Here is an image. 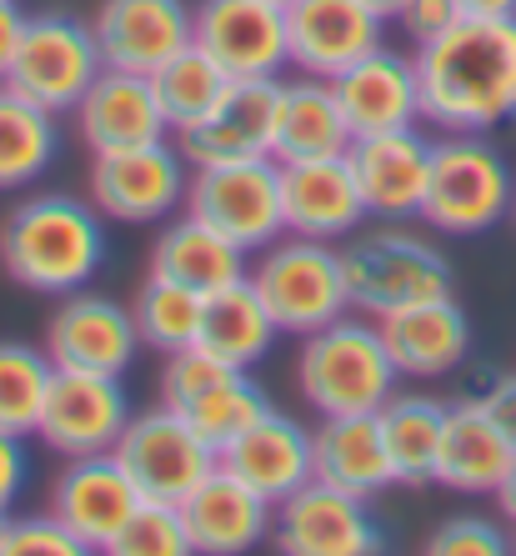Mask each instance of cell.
Listing matches in <instances>:
<instances>
[{
	"label": "cell",
	"instance_id": "12",
	"mask_svg": "<svg viewBox=\"0 0 516 556\" xmlns=\"http://www.w3.org/2000/svg\"><path fill=\"white\" fill-rule=\"evenodd\" d=\"M130 396L121 376L101 371H61L55 366L46 412H40L36 437L61 456H96L116 452L121 431L130 427Z\"/></svg>",
	"mask_w": 516,
	"mask_h": 556
},
{
	"label": "cell",
	"instance_id": "21",
	"mask_svg": "<svg viewBox=\"0 0 516 556\" xmlns=\"http://www.w3.org/2000/svg\"><path fill=\"white\" fill-rule=\"evenodd\" d=\"M331 86H336V101L347 111V126L356 141L421 121V76H416V55L391 51L387 40H381L376 51H366L356 65H347Z\"/></svg>",
	"mask_w": 516,
	"mask_h": 556
},
{
	"label": "cell",
	"instance_id": "48",
	"mask_svg": "<svg viewBox=\"0 0 516 556\" xmlns=\"http://www.w3.org/2000/svg\"><path fill=\"white\" fill-rule=\"evenodd\" d=\"M5 531H11V511H0V552H5Z\"/></svg>",
	"mask_w": 516,
	"mask_h": 556
},
{
	"label": "cell",
	"instance_id": "46",
	"mask_svg": "<svg viewBox=\"0 0 516 556\" xmlns=\"http://www.w3.org/2000/svg\"><path fill=\"white\" fill-rule=\"evenodd\" d=\"M466 15H516V0H462Z\"/></svg>",
	"mask_w": 516,
	"mask_h": 556
},
{
	"label": "cell",
	"instance_id": "51",
	"mask_svg": "<svg viewBox=\"0 0 516 556\" xmlns=\"http://www.w3.org/2000/svg\"><path fill=\"white\" fill-rule=\"evenodd\" d=\"M512 546H516V542H512Z\"/></svg>",
	"mask_w": 516,
	"mask_h": 556
},
{
	"label": "cell",
	"instance_id": "2",
	"mask_svg": "<svg viewBox=\"0 0 516 556\" xmlns=\"http://www.w3.org/2000/svg\"><path fill=\"white\" fill-rule=\"evenodd\" d=\"M0 266L40 296H71L105 266V216L76 195H26L0 220Z\"/></svg>",
	"mask_w": 516,
	"mask_h": 556
},
{
	"label": "cell",
	"instance_id": "42",
	"mask_svg": "<svg viewBox=\"0 0 516 556\" xmlns=\"http://www.w3.org/2000/svg\"><path fill=\"white\" fill-rule=\"evenodd\" d=\"M26 481H30L26 437H15V431H0V511H11L15 496L26 492Z\"/></svg>",
	"mask_w": 516,
	"mask_h": 556
},
{
	"label": "cell",
	"instance_id": "10",
	"mask_svg": "<svg viewBox=\"0 0 516 556\" xmlns=\"http://www.w3.org/2000/svg\"><path fill=\"white\" fill-rule=\"evenodd\" d=\"M116 456L130 471V481L141 486V496L176 506L221 466L216 446L186 421V412H176L166 402L130 416V427L116 441Z\"/></svg>",
	"mask_w": 516,
	"mask_h": 556
},
{
	"label": "cell",
	"instance_id": "15",
	"mask_svg": "<svg viewBox=\"0 0 516 556\" xmlns=\"http://www.w3.org/2000/svg\"><path fill=\"white\" fill-rule=\"evenodd\" d=\"M136 351H141L136 316L101 291H71L46 321V356L61 371L126 376Z\"/></svg>",
	"mask_w": 516,
	"mask_h": 556
},
{
	"label": "cell",
	"instance_id": "29",
	"mask_svg": "<svg viewBox=\"0 0 516 556\" xmlns=\"http://www.w3.org/2000/svg\"><path fill=\"white\" fill-rule=\"evenodd\" d=\"M151 271L211 296L221 286L241 281L251 266H246V251L236 241H226L216 226H206L201 216L186 211V216L161 226V236H155V247H151Z\"/></svg>",
	"mask_w": 516,
	"mask_h": 556
},
{
	"label": "cell",
	"instance_id": "49",
	"mask_svg": "<svg viewBox=\"0 0 516 556\" xmlns=\"http://www.w3.org/2000/svg\"><path fill=\"white\" fill-rule=\"evenodd\" d=\"M272 5H281V11H286V5H291V0H272Z\"/></svg>",
	"mask_w": 516,
	"mask_h": 556
},
{
	"label": "cell",
	"instance_id": "26",
	"mask_svg": "<svg viewBox=\"0 0 516 556\" xmlns=\"http://www.w3.org/2000/svg\"><path fill=\"white\" fill-rule=\"evenodd\" d=\"M311 477L331 481L351 496H381L387 486H397L391 471L387 441L372 416H322V427L311 431Z\"/></svg>",
	"mask_w": 516,
	"mask_h": 556
},
{
	"label": "cell",
	"instance_id": "22",
	"mask_svg": "<svg viewBox=\"0 0 516 556\" xmlns=\"http://www.w3.org/2000/svg\"><path fill=\"white\" fill-rule=\"evenodd\" d=\"M71 116H76V130H80V141L91 146V155L166 141V130H171L166 111L155 101L151 76L116 71V65H105L101 76L91 80V91L80 96V105Z\"/></svg>",
	"mask_w": 516,
	"mask_h": 556
},
{
	"label": "cell",
	"instance_id": "33",
	"mask_svg": "<svg viewBox=\"0 0 516 556\" xmlns=\"http://www.w3.org/2000/svg\"><path fill=\"white\" fill-rule=\"evenodd\" d=\"M201 306H206L201 291L151 271L146 286L136 291V301H130L141 346L161 351V356H171V351H181V346H196V337H201Z\"/></svg>",
	"mask_w": 516,
	"mask_h": 556
},
{
	"label": "cell",
	"instance_id": "40",
	"mask_svg": "<svg viewBox=\"0 0 516 556\" xmlns=\"http://www.w3.org/2000/svg\"><path fill=\"white\" fill-rule=\"evenodd\" d=\"M0 556H86V552H80V542L61 527L55 511H40V517H11L5 552Z\"/></svg>",
	"mask_w": 516,
	"mask_h": 556
},
{
	"label": "cell",
	"instance_id": "3",
	"mask_svg": "<svg viewBox=\"0 0 516 556\" xmlns=\"http://www.w3.org/2000/svg\"><path fill=\"white\" fill-rule=\"evenodd\" d=\"M397 381L401 371L381 341V326L362 311H347L301 337L297 387L316 416H372L391 402Z\"/></svg>",
	"mask_w": 516,
	"mask_h": 556
},
{
	"label": "cell",
	"instance_id": "19",
	"mask_svg": "<svg viewBox=\"0 0 516 556\" xmlns=\"http://www.w3.org/2000/svg\"><path fill=\"white\" fill-rule=\"evenodd\" d=\"M281 211L286 231L311 241H347L362 231L366 201L347 155H311V161H281Z\"/></svg>",
	"mask_w": 516,
	"mask_h": 556
},
{
	"label": "cell",
	"instance_id": "44",
	"mask_svg": "<svg viewBox=\"0 0 516 556\" xmlns=\"http://www.w3.org/2000/svg\"><path fill=\"white\" fill-rule=\"evenodd\" d=\"M21 30H26V11L15 0H0V80L15 61V46H21Z\"/></svg>",
	"mask_w": 516,
	"mask_h": 556
},
{
	"label": "cell",
	"instance_id": "23",
	"mask_svg": "<svg viewBox=\"0 0 516 556\" xmlns=\"http://www.w3.org/2000/svg\"><path fill=\"white\" fill-rule=\"evenodd\" d=\"M381 341H387L391 362L401 376L416 381H437L466 366L471 356V321L456 306V296H431L416 306H401L391 316H381Z\"/></svg>",
	"mask_w": 516,
	"mask_h": 556
},
{
	"label": "cell",
	"instance_id": "25",
	"mask_svg": "<svg viewBox=\"0 0 516 556\" xmlns=\"http://www.w3.org/2000/svg\"><path fill=\"white\" fill-rule=\"evenodd\" d=\"M221 466L276 506L297 492V486L311 481V431L301 427L297 416H286L272 406L256 427H246L241 437L221 452Z\"/></svg>",
	"mask_w": 516,
	"mask_h": 556
},
{
	"label": "cell",
	"instance_id": "5",
	"mask_svg": "<svg viewBox=\"0 0 516 556\" xmlns=\"http://www.w3.org/2000/svg\"><path fill=\"white\" fill-rule=\"evenodd\" d=\"M516 176L487 130H446L431 141V181L421 220L441 236H481L512 216Z\"/></svg>",
	"mask_w": 516,
	"mask_h": 556
},
{
	"label": "cell",
	"instance_id": "31",
	"mask_svg": "<svg viewBox=\"0 0 516 556\" xmlns=\"http://www.w3.org/2000/svg\"><path fill=\"white\" fill-rule=\"evenodd\" d=\"M446 412L452 406L437 396H416V391H391V402L376 412V427L387 441L397 486H426L437 481V456H441V431H446Z\"/></svg>",
	"mask_w": 516,
	"mask_h": 556
},
{
	"label": "cell",
	"instance_id": "27",
	"mask_svg": "<svg viewBox=\"0 0 516 556\" xmlns=\"http://www.w3.org/2000/svg\"><path fill=\"white\" fill-rule=\"evenodd\" d=\"M347 111L336 101V86L322 76L281 80L276 91V126L272 155L276 161H311V155H347L351 151Z\"/></svg>",
	"mask_w": 516,
	"mask_h": 556
},
{
	"label": "cell",
	"instance_id": "24",
	"mask_svg": "<svg viewBox=\"0 0 516 556\" xmlns=\"http://www.w3.org/2000/svg\"><path fill=\"white\" fill-rule=\"evenodd\" d=\"M272 511L266 496H256L241 477L216 466L201 486L181 502L186 531H191L196 556H246L272 536Z\"/></svg>",
	"mask_w": 516,
	"mask_h": 556
},
{
	"label": "cell",
	"instance_id": "16",
	"mask_svg": "<svg viewBox=\"0 0 516 556\" xmlns=\"http://www.w3.org/2000/svg\"><path fill=\"white\" fill-rule=\"evenodd\" d=\"M91 30L105 65L155 76L196 40V11L186 0H101Z\"/></svg>",
	"mask_w": 516,
	"mask_h": 556
},
{
	"label": "cell",
	"instance_id": "35",
	"mask_svg": "<svg viewBox=\"0 0 516 556\" xmlns=\"http://www.w3.org/2000/svg\"><path fill=\"white\" fill-rule=\"evenodd\" d=\"M51 356L26 341H0V431L15 437H36L40 412H46V391H51Z\"/></svg>",
	"mask_w": 516,
	"mask_h": 556
},
{
	"label": "cell",
	"instance_id": "9",
	"mask_svg": "<svg viewBox=\"0 0 516 556\" xmlns=\"http://www.w3.org/2000/svg\"><path fill=\"white\" fill-rule=\"evenodd\" d=\"M186 186H191V166H186L181 146L171 141L91 155V206L121 226L171 220L186 206Z\"/></svg>",
	"mask_w": 516,
	"mask_h": 556
},
{
	"label": "cell",
	"instance_id": "11",
	"mask_svg": "<svg viewBox=\"0 0 516 556\" xmlns=\"http://www.w3.org/2000/svg\"><path fill=\"white\" fill-rule=\"evenodd\" d=\"M272 542L286 556H372L387 546V536L366 511V496L311 477L286 502H276Z\"/></svg>",
	"mask_w": 516,
	"mask_h": 556
},
{
	"label": "cell",
	"instance_id": "18",
	"mask_svg": "<svg viewBox=\"0 0 516 556\" xmlns=\"http://www.w3.org/2000/svg\"><path fill=\"white\" fill-rule=\"evenodd\" d=\"M381 36H387V21L362 0H291L286 5V40L301 76L336 80L347 65L376 51Z\"/></svg>",
	"mask_w": 516,
	"mask_h": 556
},
{
	"label": "cell",
	"instance_id": "43",
	"mask_svg": "<svg viewBox=\"0 0 516 556\" xmlns=\"http://www.w3.org/2000/svg\"><path fill=\"white\" fill-rule=\"evenodd\" d=\"M471 406H481V412L496 421V431H502V437L516 446V376H502V371H496V376H491V387L481 391Z\"/></svg>",
	"mask_w": 516,
	"mask_h": 556
},
{
	"label": "cell",
	"instance_id": "50",
	"mask_svg": "<svg viewBox=\"0 0 516 556\" xmlns=\"http://www.w3.org/2000/svg\"><path fill=\"white\" fill-rule=\"evenodd\" d=\"M512 220H516V191H512Z\"/></svg>",
	"mask_w": 516,
	"mask_h": 556
},
{
	"label": "cell",
	"instance_id": "8",
	"mask_svg": "<svg viewBox=\"0 0 516 556\" xmlns=\"http://www.w3.org/2000/svg\"><path fill=\"white\" fill-rule=\"evenodd\" d=\"M186 211L216 226L226 241L256 256L286 236L281 211V161L256 155V161H226V166H196L186 186Z\"/></svg>",
	"mask_w": 516,
	"mask_h": 556
},
{
	"label": "cell",
	"instance_id": "38",
	"mask_svg": "<svg viewBox=\"0 0 516 556\" xmlns=\"http://www.w3.org/2000/svg\"><path fill=\"white\" fill-rule=\"evenodd\" d=\"M231 371H236V366L216 362L206 346L171 351V356H161V402L176 406V412H186L201 391H211L221 376H231Z\"/></svg>",
	"mask_w": 516,
	"mask_h": 556
},
{
	"label": "cell",
	"instance_id": "36",
	"mask_svg": "<svg viewBox=\"0 0 516 556\" xmlns=\"http://www.w3.org/2000/svg\"><path fill=\"white\" fill-rule=\"evenodd\" d=\"M266 412H272V396L251 381V371H231L186 406V421H191L216 452H226V446H231L246 427H256Z\"/></svg>",
	"mask_w": 516,
	"mask_h": 556
},
{
	"label": "cell",
	"instance_id": "30",
	"mask_svg": "<svg viewBox=\"0 0 516 556\" xmlns=\"http://www.w3.org/2000/svg\"><path fill=\"white\" fill-rule=\"evenodd\" d=\"M276 337H281V326L272 321V311L256 296L251 276H241V281L221 286V291L206 296L196 346H206L216 362L236 366V371H251V366H261L272 356Z\"/></svg>",
	"mask_w": 516,
	"mask_h": 556
},
{
	"label": "cell",
	"instance_id": "45",
	"mask_svg": "<svg viewBox=\"0 0 516 556\" xmlns=\"http://www.w3.org/2000/svg\"><path fill=\"white\" fill-rule=\"evenodd\" d=\"M491 496H496V506H502V517L516 527V456H512V466H506L502 486H496V492H491Z\"/></svg>",
	"mask_w": 516,
	"mask_h": 556
},
{
	"label": "cell",
	"instance_id": "6",
	"mask_svg": "<svg viewBox=\"0 0 516 556\" xmlns=\"http://www.w3.org/2000/svg\"><path fill=\"white\" fill-rule=\"evenodd\" d=\"M246 276L256 286V296L266 301L272 321L281 326V337H311V331H322L326 321L351 311L341 247H331V241L286 231L281 241L256 251Z\"/></svg>",
	"mask_w": 516,
	"mask_h": 556
},
{
	"label": "cell",
	"instance_id": "37",
	"mask_svg": "<svg viewBox=\"0 0 516 556\" xmlns=\"http://www.w3.org/2000/svg\"><path fill=\"white\" fill-rule=\"evenodd\" d=\"M111 556H191V531H186L181 506L141 496V506L130 511V521L111 542Z\"/></svg>",
	"mask_w": 516,
	"mask_h": 556
},
{
	"label": "cell",
	"instance_id": "47",
	"mask_svg": "<svg viewBox=\"0 0 516 556\" xmlns=\"http://www.w3.org/2000/svg\"><path fill=\"white\" fill-rule=\"evenodd\" d=\"M362 5H372V11L381 15V21H397V15L406 11V0H362Z\"/></svg>",
	"mask_w": 516,
	"mask_h": 556
},
{
	"label": "cell",
	"instance_id": "1",
	"mask_svg": "<svg viewBox=\"0 0 516 556\" xmlns=\"http://www.w3.org/2000/svg\"><path fill=\"white\" fill-rule=\"evenodd\" d=\"M421 121L441 130H491L516 121V15H462L416 46Z\"/></svg>",
	"mask_w": 516,
	"mask_h": 556
},
{
	"label": "cell",
	"instance_id": "20",
	"mask_svg": "<svg viewBox=\"0 0 516 556\" xmlns=\"http://www.w3.org/2000/svg\"><path fill=\"white\" fill-rule=\"evenodd\" d=\"M356 186H362L366 216L376 220H412L426 206V181H431V141L416 126L362 136L347 151Z\"/></svg>",
	"mask_w": 516,
	"mask_h": 556
},
{
	"label": "cell",
	"instance_id": "13",
	"mask_svg": "<svg viewBox=\"0 0 516 556\" xmlns=\"http://www.w3.org/2000/svg\"><path fill=\"white\" fill-rule=\"evenodd\" d=\"M196 46L231 80H281L291 65L286 11L272 0H201Z\"/></svg>",
	"mask_w": 516,
	"mask_h": 556
},
{
	"label": "cell",
	"instance_id": "34",
	"mask_svg": "<svg viewBox=\"0 0 516 556\" xmlns=\"http://www.w3.org/2000/svg\"><path fill=\"white\" fill-rule=\"evenodd\" d=\"M151 86H155V101L166 111L171 130H181V126H191V121H201L211 105L221 101V91L231 86V76L191 40L181 55H171V61L155 71Z\"/></svg>",
	"mask_w": 516,
	"mask_h": 556
},
{
	"label": "cell",
	"instance_id": "41",
	"mask_svg": "<svg viewBox=\"0 0 516 556\" xmlns=\"http://www.w3.org/2000/svg\"><path fill=\"white\" fill-rule=\"evenodd\" d=\"M462 15H466L462 0H406V11L397 15V26L412 36V46H426V40L446 36Z\"/></svg>",
	"mask_w": 516,
	"mask_h": 556
},
{
	"label": "cell",
	"instance_id": "17",
	"mask_svg": "<svg viewBox=\"0 0 516 556\" xmlns=\"http://www.w3.org/2000/svg\"><path fill=\"white\" fill-rule=\"evenodd\" d=\"M276 91H281V80H231L206 116L176 130L186 166L196 170V166H226V161L272 155Z\"/></svg>",
	"mask_w": 516,
	"mask_h": 556
},
{
	"label": "cell",
	"instance_id": "39",
	"mask_svg": "<svg viewBox=\"0 0 516 556\" xmlns=\"http://www.w3.org/2000/svg\"><path fill=\"white\" fill-rule=\"evenodd\" d=\"M506 531L491 517H446L431 536H426V552L431 556H502L506 552Z\"/></svg>",
	"mask_w": 516,
	"mask_h": 556
},
{
	"label": "cell",
	"instance_id": "28",
	"mask_svg": "<svg viewBox=\"0 0 516 556\" xmlns=\"http://www.w3.org/2000/svg\"><path fill=\"white\" fill-rule=\"evenodd\" d=\"M512 456H516V446L496 431V421L481 406L456 402L446 412V431H441L437 486H452V492H466V496H487L502 486Z\"/></svg>",
	"mask_w": 516,
	"mask_h": 556
},
{
	"label": "cell",
	"instance_id": "4",
	"mask_svg": "<svg viewBox=\"0 0 516 556\" xmlns=\"http://www.w3.org/2000/svg\"><path fill=\"white\" fill-rule=\"evenodd\" d=\"M341 266H347L351 311L372 321L391 316L401 306L431 296H452V261L431 247L426 236L406 231V220H381L376 231H356L341 241Z\"/></svg>",
	"mask_w": 516,
	"mask_h": 556
},
{
	"label": "cell",
	"instance_id": "7",
	"mask_svg": "<svg viewBox=\"0 0 516 556\" xmlns=\"http://www.w3.org/2000/svg\"><path fill=\"white\" fill-rule=\"evenodd\" d=\"M101 71L105 61H101V46H96V30L80 15L36 11L26 15L15 61L5 71V86L21 91L26 101L46 105L51 116H71Z\"/></svg>",
	"mask_w": 516,
	"mask_h": 556
},
{
	"label": "cell",
	"instance_id": "32",
	"mask_svg": "<svg viewBox=\"0 0 516 556\" xmlns=\"http://www.w3.org/2000/svg\"><path fill=\"white\" fill-rule=\"evenodd\" d=\"M61 151V126L46 105L26 101L0 80V191H21L51 170Z\"/></svg>",
	"mask_w": 516,
	"mask_h": 556
},
{
	"label": "cell",
	"instance_id": "14",
	"mask_svg": "<svg viewBox=\"0 0 516 556\" xmlns=\"http://www.w3.org/2000/svg\"><path fill=\"white\" fill-rule=\"evenodd\" d=\"M136 506H141V486L130 481L116 452L65 456V471L51 481V511L80 542V552H111Z\"/></svg>",
	"mask_w": 516,
	"mask_h": 556
}]
</instances>
